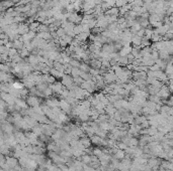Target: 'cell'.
<instances>
[{
    "mask_svg": "<svg viewBox=\"0 0 173 171\" xmlns=\"http://www.w3.org/2000/svg\"><path fill=\"white\" fill-rule=\"evenodd\" d=\"M117 157H119V158H122L123 156V153L122 151H119V152H117Z\"/></svg>",
    "mask_w": 173,
    "mask_h": 171,
    "instance_id": "cell-1",
    "label": "cell"
}]
</instances>
